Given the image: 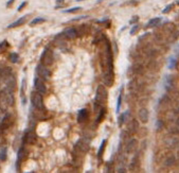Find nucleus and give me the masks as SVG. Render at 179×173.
<instances>
[{
  "mask_svg": "<svg viewBox=\"0 0 179 173\" xmlns=\"http://www.w3.org/2000/svg\"><path fill=\"white\" fill-rule=\"evenodd\" d=\"M102 66H103V82L106 87H110L113 84V60H112L111 47L108 41H106L104 53L102 55Z\"/></svg>",
  "mask_w": 179,
  "mask_h": 173,
  "instance_id": "1",
  "label": "nucleus"
},
{
  "mask_svg": "<svg viewBox=\"0 0 179 173\" xmlns=\"http://www.w3.org/2000/svg\"><path fill=\"white\" fill-rule=\"evenodd\" d=\"M107 90L104 85H99L95 94V102H94V110H100L103 107L104 103L107 100Z\"/></svg>",
  "mask_w": 179,
  "mask_h": 173,
  "instance_id": "2",
  "label": "nucleus"
},
{
  "mask_svg": "<svg viewBox=\"0 0 179 173\" xmlns=\"http://www.w3.org/2000/svg\"><path fill=\"white\" fill-rule=\"evenodd\" d=\"M0 104L2 108H5V106H12L14 104V96L13 90L10 88H5L0 92Z\"/></svg>",
  "mask_w": 179,
  "mask_h": 173,
  "instance_id": "3",
  "label": "nucleus"
},
{
  "mask_svg": "<svg viewBox=\"0 0 179 173\" xmlns=\"http://www.w3.org/2000/svg\"><path fill=\"white\" fill-rule=\"evenodd\" d=\"M88 149H89V144H88V142L86 141V140H78V142L75 143L74 146V153L76 155H82V154H85L86 152L88 151Z\"/></svg>",
  "mask_w": 179,
  "mask_h": 173,
  "instance_id": "4",
  "label": "nucleus"
},
{
  "mask_svg": "<svg viewBox=\"0 0 179 173\" xmlns=\"http://www.w3.org/2000/svg\"><path fill=\"white\" fill-rule=\"evenodd\" d=\"M31 102H32V105L37 109H41L44 107V104H42V97H41V94L38 92V91H34L31 94Z\"/></svg>",
  "mask_w": 179,
  "mask_h": 173,
  "instance_id": "5",
  "label": "nucleus"
},
{
  "mask_svg": "<svg viewBox=\"0 0 179 173\" xmlns=\"http://www.w3.org/2000/svg\"><path fill=\"white\" fill-rule=\"evenodd\" d=\"M40 62L45 65V66H50V65H52V63H53L52 51L49 49H45V51H44L42 54H41Z\"/></svg>",
  "mask_w": 179,
  "mask_h": 173,
  "instance_id": "6",
  "label": "nucleus"
},
{
  "mask_svg": "<svg viewBox=\"0 0 179 173\" xmlns=\"http://www.w3.org/2000/svg\"><path fill=\"white\" fill-rule=\"evenodd\" d=\"M36 72H37L38 75L40 77L41 79H44V80H49L50 75H51V72L49 71V69L47 68V66H45L42 63H40V64L37 66Z\"/></svg>",
  "mask_w": 179,
  "mask_h": 173,
  "instance_id": "7",
  "label": "nucleus"
},
{
  "mask_svg": "<svg viewBox=\"0 0 179 173\" xmlns=\"http://www.w3.org/2000/svg\"><path fill=\"white\" fill-rule=\"evenodd\" d=\"M34 86L36 88V90L38 92H40L41 94H44L47 92V87H46L44 81L40 79V78H35L34 79Z\"/></svg>",
  "mask_w": 179,
  "mask_h": 173,
  "instance_id": "8",
  "label": "nucleus"
},
{
  "mask_svg": "<svg viewBox=\"0 0 179 173\" xmlns=\"http://www.w3.org/2000/svg\"><path fill=\"white\" fill-rule=\"evenodd\" d=\"M149 118V110L145 108V107H142L140 110H139V119L141 121L142 123H147Z\"/></svg>",
  "mask_w": 179,
  "mask_h": 173,
  "instance_id": "9",
  "label": "nucleus"
},
{
  "mask_svg": "<svg viewBox=\"0 0 179 173\" xmlns=\"http://www.w3.org/2000/svg\"><path fill=\"white\" fill-rule=\"evenodd\" d=\"M64 35H65V37L69 38V39H74L78 37V31L75 30L74 28H68L64 31Z\"/></svg>",
  "mask_w": 179,
  "mask_h": 173,
  "instance_id": "10",
  "label": "nucleus"
},
{
  "mask_svg": "<svg viewBox=\"0 0 179 173\" xmlns=\"http://www.w3.org/2000/svg\"><path fill=\"white\" fill-rule=\"evenodd\" d=\"M23 140L26 141L27 143H35L36 141V135L33 131H29V132H26L25 134V137H23Z\"/></svg>",
  "mask_w": 179,
  "mask_h": 173,
  "instance_id": "11",
  "label": "nucleus"
},
{
  "mask_svg": "<svg viewBox=\"0 0 179 173\" xmlns=\"http://www.w3.org/2000/svg\"><path fill=\"white\" fill-rule=\"evenodd\" d=\"M137 144H138V141L137 139H131L128 141L126 146V153L127 154H131L133 152H135V150L137 149Z\"/></svg>",
  "mask_w": 179,
  "mask_h": 173,
  "instance_id": "12",
  "label": "nucleus"
},
{
  "mask_svg": "<svg viewBox=\"0 0 179 173\" xmlns=\"http://www.w3.org/2000/svg\"><path fill=\"white\" fill-rule=\"evenodd\" d=\"M12 124H13V117H12V115H10V114L5 115V116H4V118L2 119V122H1L2 128L5 130V128H10Z\"/></svg>",
  "mask_w": 179,
  "mask_h": 173,
  "instance_id": "13",
  "label": "nucleus"
},
{
  "mask_svg": "<svg viewBox=\"0 0 179 173\" xmlns=\"http://www.w3.org/2000/svg\"><path fill=\"white\" fill-rule=\"evenodd\" d=\"M88 118V110L86 108H83L78 112V123H84Z\"/></svg>",
  "mask_w": 179,
  "mask_h": 173,
  "instance_id": "14",
  "label": "nucleus"
},
{
  "mask_svg": "<svg viewBox=\"0 0 179 173\" xmlns=\"http://www.w3.org/2000/svg\"><path fill=\"white\" fill-rule=\"evenodd\" d=\"M164 87L168 91H171L174 87V82H173V78L172 77H166L165 78V83H164Z\"/></svg>",
  "mask_w": 179,
  "mask_h": 173,
  "instance_id": "15",
  "label": "nucleus"
},
{
  "mask_svg": "<svg viewBox=\"0 0 179 173\" xmlns=\"http://www.w3.org/2000/svg\"><path fill=\"white\" fill-rule=\"evenodd\" d=\"M161 21V18L160 17H156V18H153V19H150L149 21V23L145 26V28H154V27H156L159 25V23Z\"/></svg>",
  "mask_w": 179,
  "mask_h": 173,
  "instance_id": "16",
  "label": "nucleus"
},
{
  "mask_svg": "<svg viewBox=\"0 0 179 173\" xmlns=\"http://www.w3.org/2000/svg\"><path fill=\"white\" fill-rule=\"evenodd\" d=\"M26 19H27V16H23V17H21V18H19L18 20H16L15 23H11L8 28L9 29H12V28H17V27L21 26V25H23V23L26 21Z\"/></svg>",
  "mask_w": 179,
  "mask_h": 173,
  "instance_id": "17",
  "label": "nucleus"
},
{
  "mask_svg": "<svg viewBox=\"0 0 179 173\" xmlns=\"http://www.w3.org/2000/svg\"><path fill=\"white\" fill-rule=\"evenodd\" d=\"M128 114H129V112L126 110V112H124L123 114H121V115L119 116V118H118V124H119V126H121V125H123V124L125 123Z\"/></svg>",
  "mask_w": 179,
  "mask_h": 173,
  "instance_id": "18",
  "label": "nucleus"
},
{
  "mask_svg": "<svg viewBox=\"0 0 179 173\" xmlns=\"http://www.w3.org/2000/svg\"><path fill=\"white\" fill-rule=\"evenodd\" d=\"M27 157V150H26V148L23 147H21L20 149H19V151H18V155H17V158H18V162H19L20 160H23V158H26Z\"/></svg>",
  "mask_w": 179,
  "mask_h": 173,
  "instance_id": "19",
  "label": "nucleus"
},
{
  "mask_svg": "<svg viewBox=\"0 0 179 173\" xmlns=\"http://www.w3.org/2000/svg\"><path fill=\"white\" fill-rule=\"evenodd\" d=\"M176 164V158L175 156H168L166 159H165V162H164V166L165 167H172V166H174Z\"/></svg>",
  "mask_w": 179,
  "mask_h": 173,
  "instance_id": "20",
  "label": "nucleus"
},
{
  "mask_svg": "<svg viewBox=\"0 0 179 173\" xmlns=\"http://www.w3.org/2000/svg\"><path fill=\"white\" fill-rule=\"evenodd\" d=\"M136 167H138V155L136 154L134 156V158L131 159V164H129V170L131 171H134L136 169Z\"/></svg>",
  "mask_w": 179,
  "mask_h": 173,
  "instance_id": "21",
  "label": "nucleus"
},
{
  "mask_svg": "<svg viewBox=\"0 0 179 173\" xmlns=\"http://www.w3.org/2000/svg\"><path fill=\"white\" fill-rule=\"evenodd\" d=\"M176 65H177V60H176V57H171L168 60V67L170 68V69H174V68L176 67Z\"/></svg>",
  "mask_w": 179,
  "mask_h": 173,
  "instance_id": "22",
  "label": "nucleus"
},
{
  "mask_svg": "<svg viewBox=\"0 0 179 173\" xmlns=\"http://www.w3.org/2000/svg\"><path fill=\"white\" fill-rule=\"evenodd\" d=\"M105 117V109L102 107L100 110H99V114H97V120H95V123L99 124L100 122H102V120L104 119Z\"/></svg>",
  "mask_w": 179,
  "mask_h": 173,
  "instance_id": "23",
  "label": "nucleus"
},
{
  "mask_svg": "<svg viewBox=\"0 0 179 173\" xmlns=\"http://www.w3.org/2000/svg\"><path fill=\"white\" fill-rule=\"evenodd\" d=\"M106 142H107V140L104 139L103 141H102L101 146H100V148H99V152H97V157L101 158L102 155H103V152H104V149L105 147H106Z\"/></svg>",
  "mask_w": 179,
  "mask_h": 173,
  "instance_id": "24",
  "label": "nucleus"
},
{
  "mask_svg": "<svg viewBox=\"0 0 179 173\" xmlns=\"http://www.w3.org/2000/svg\"><path fill=\"white\" fill-rule=\"evenodd\" d=\"M137 130H138V122H137V120H133V122L129 125V132H131V134H134V133L137 132Z\"/></svg>",
  "mask_w": 179,
  "mask_h": 173,
  "instance_id": "25",
  "label": "nucleus"
},
{
  "mask_svg": "<svg viewBox=\"0 0 179 173\" xmlns=\"http://www.w3.org/2000/svg\"><path fill=\"white\" fill-rule=\"evenodd\" d=\"M9 47V43L7 41H3L0 43V53H3L4 51H7Z\"/></svg>",
  "mask_w": 179,
  "mask_h": 173,
  "instance_id": "26",
  "label": "nucleus"
},
{
  "mask_svg": "<svg viewBox=\"0 0 179 173\" xmlns=\"http://www.w3.org/2000/svg\"><path fill=\"white\" fill-rule=\"evenodd\" d=\"M46 19L45 18H41V17H37V18L33 19L32 21H31L30 26H35V25H38V23H45Z\"/></svg>",
  "mask_w": 179,
  "mask_h": 173,
  "instance_id": "27",
  "label": "nucleus"
},
{
  "mask_svg": "<svg viewBox=\"0 0 179 173\" xmlns=\"http://www.w3.org/2000/svg\"><path fill=\"white\" fill-rule=\"evenodd\" d=\"M0 159L1 160H5L7 159V148L0 149Z\"/></svg>",
  "mask_w": 179,
  "mask_h": 173,
  "instance_id": "28",
  "label": "nucleus"
},
{
  "mask_svg": "<svg viewBox=\"0 0 179 173\" xmlns=\"http://www.w3.org/2000/svg\"><path fill=\"white\" fill-rule=\"evenodd\" d=\"M10 61H11L12 63H17L19 61V55L17 53H12L11 55H10Z\"/></svg>",
  "mask_w": 179,
  "mask_h": 173,
  "instance_id": "29",
  "label": "nucleus"
},
{
  "mask_svg": "<svg viewBox=\"0 0 179 173\" xmlns=\"http://www.w3.org/2000/svg\"><path fill=\"white\" fill-rule=\"evenodd\" d=\"M121 104H122V91H121V94H120L119 97H118V102H117V113H119L120 112Z\"/></svg>",
  "mask_w": 179,
  "mask_h": 173,
  "instance_id": "30",
  "label": "nucleus"
},
{
  "mask_svg": "<svg viewBox=\"0 0 179 173\" xmlns=\"http://www.w3.org/2000/svg\"><path fill=\"white\" fill-rule=\"evenodd\" d=\"M82 8H80V7H76V8H72V9H69V10H66V13H75V12L78 11H81Z\"/></svg>",
  "mask_w": 179,
  "mask_h": 173,
  "instance_id": "31",
  "label": "nucleus"
},
{
  "mask_svg": "<svg viewBox=\"0 0 179 173\" xmlns=\"http://www.w3.org/2000/svg\"><path fill=\"white\" fill-rule=\"evenodd\" d=\"M173 5H174V4H168V7L164 9L163 11H162V13H163V14H166V13H168V12H170L172 9H173Z\"/></svg>",
  "mask_w": 179,
  "mask_h": 173,
  "instance_id": "32",
  "label": "nucleus"
},
{
  "mask_svg": "<svg viewBox=\"0 0 179 173\" xmlns=\"http://www.w3.org/2000/svg\"><path fill=\"white\" fill-rule=\"evenodd\" d=\"M139 29V26L138 25H135L133 28H131V35H134V34H136V32H137V30Z\"/></svg>",
  "mask_w": 179,
  "mask_h": 173,
  "instance_id": "33",
  "label": "nucleus"
},
{
  "mask_svg": "<svg viewBox=\"0 0 179 173\" xmlns=\"http://www.w3.org/2000/svg\"><path fill=\"white\" fill-rule=\"evenodd\" d=\"M138 20H139V17H138V16H135V17H133V18H131V20L129 21V23H131V25H133V23H135L136 21L138 23Z\"/></svg>",
  "mask_w": 179,
  "mask_h": 173,
  "instance_id": "34",
  "label": "nucleus"
},
{
  "mask_svg": "<svg viewBox=\"0 0 179 173\" xmlns=\"http://www.w3.org/2000/svg\"><path fill=\"white\" fill-rule=\"evenodd\" d=\"M161 126H163V122L161 120H158L157 121V130H160Z\"/></svg>",
  "mask_w": 179,
  "mask_h": 173,
  "instance_id": "35",
  "label": "nucleus"
},
{
  "mask_svg": "<svg viewBox=\"0 0 179 173\" xmlns=\"http://www.w3.org/2000/svg\"><path fill=\"white\" fill-rule=\"evenodd\" d=\"M84 18H87V16H78V17L73 18L71 21H76V20H81V19H84Z\"/></svg>",
  "mask_w": 179,
  "mask_h": 173,
  "instance_id": "36",
  "label": "nucleus"
},
{
  "mask_svg": "<svg viewBox=\"0 0 179 173\" xmlns=\"http://www.w3.org/2000/svg\"><path fill=\"white\" fill-rule=\"evenodd\" d=\"M26 5H27V1H23V3H21V4H20V5H19V8H18V11L20 12V11H21V10H23V8H25V7H26Z\"/></svg>",
  "mask_w": 179,
  "mask_h": 173,
  "instance_id": "37",
  "label": "nucleus"
},
{
  "mask_svg": "<svg viewBox=\"0 0 179 173\" xmlns=\"http://www.w3.org/2000/svg\"><path fill=\"white\" fill-rule=\"evenodd\" d=\"M176 126H177V132L179 133V117L177 118V120H176Z\"/></svg>",
  "mask_w": 179,
  "mask_h": 173,
  "instance_id": "38",
  "label": "nucleus"
},
{
  "mask_svg": "<svg viewBox=\"0 0 179 173\" xmlns=\"http://www.w3.org/2000/svg\"><path fill=\"white\" fill-rule=\"evenodd\" d=\"M14 1H15V0H9L8 2H7V5H11V4L13 3Z\"/></svg>",
  "mask_w": 179,
  "mask_h": 173,
  "instance_id": "39",
  "label": "nucleus"
},
{
  "mask_svg": "<svg viewBox=\"0 0 179 173\" xmlns=\"http://www.w3.org/2000/svg\"><path fill=\"white\" fill-rule=\"evenodd\" d=\"M3 130H4V128H2V125H1V124H0V135H1V134H2V132H3Z\"/></svg>",
  "mask_w": 179,
  "mask_h": 173,
  "instance_id": "40",
  "label": "nucleus"
},
{
  "mask_svg": "<svg viewBox=\"0 0 179 173\" xmlns=\"http://www.w3.org/2000/svg\"><path fill=\"white\" fill-rule=\"evenodd\" d=\"M56 3H57V4L64 3V0H56Z\"/></svg>",
  "mask_w": 179,
  "mask_h": 173,
  "instance_id": "41",
  "label": "nucleus"
},
{
  "mask_svg": "<svg viewBox=\"0 0 179 173\" xmlns=\"http://www.w3.org/2000/svg\"><path fill=\"white\" fill-rule=\"evenodd\" d=\"M125 171H126V170H125V169H123V168H121V169H119V170H118V172H125Z\"/></svg>",
  "mask_w": 179,
  "mask_h": 173,
  "instance_id": "42",
  "label": "nucleus"
},
{
  "mask_svg": "<svg viewBox=\"0 0 179 173\" xmlns=\"http://www.w3.org/2000/svg\"><path fill=\"white\" fill-rule=\"evenodd\" d=\"M177 4H178V5H179V1H178V2H177Z\"/></svg>",
  "mask_w": 179,
  "mask_h": 173,
  "instance_id": "43",
  "label": "nucleus"
}]
</instances>
